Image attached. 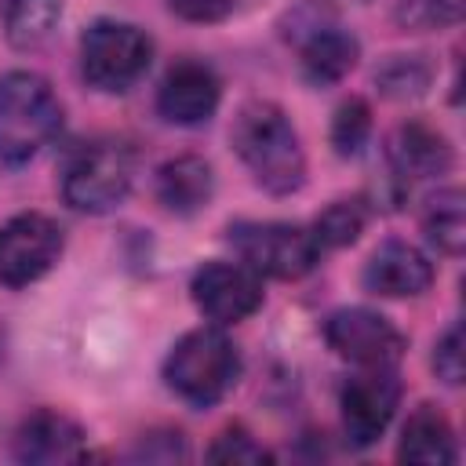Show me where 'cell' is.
<instances>
[{
	"mask_svg": "<svg viewBox=\"0 0 466 466\" xmlns=\"http://www.w3.org/2000/svg\"><path fill=\"white\" fill-rule=\"evenodd\" d=\"M229 142L251 178L273 193L288 197L306 182V157L288 113L273 102H248L229 131Z\"/></svg>",
	"mask_w": 466,
	"mask_h": 466,
	"instance_id": "1",
	"label": "cell"
},
{
	"mask_svg": "<svg viewBox=\"0 0 466 466\" xmlns=\"http://www.w3.org/2000/svg\"><path fill=\"white\" fill-rule=\"evenodd\" d=\"M62 127V102L36 73L0 76V164H29Z\"/></svg>",
	"mask_w": 466,
	"mask_h": 466,
	"instance_id": "2",
	"label": "cell"
},
{
	"mask_svg": "<svg viewBox=\"0 0 466 466\" xmlns=\"http://www.w3.org/2000/svg\"><path fill=\"white\" fill-rule=\"evenodd\" d=\"M240 375L237 346L218 328H193L186 331L167 360H164V382L171 393H178L186 404L208 408L222 400Z\"/></svg>",
	"mask_w": 466,
	"mask_h": 466,
	"instance_id": "3",
	"label": "cell"
},
{
	"mask_svg": "<svg viewBox=\"0 0 466 466\" xmlns=\"http://www.w3.org/2000/svg\"><path fill=\"white\" fill-rule=\"evenodd\" d=\"M135 182V153L120 138H95L80 146L62 175V197L69 208L102 215L116 208Z\"/></svg>",
	"mask_w": 466,
	"mask_h": 466,
	"instance_id": "4",
	"label": "cell"
},
{
	"mask_svg": "<svg viewBox=\"0 0 466 466\" xmlns=\"http://www.w3.org/2000/svg\"><path fill=\"white\" fill-rule=\"evenodd\" d=\"M226 240L248 269L277 280H299L320 258L313 233L295 222H233L226 229Z\"/></svg>",
	"mask_w": 466,
	"mask_h": 466,
	"instance_id": "5",
	"label": "cell"
},
{
	"mask_svg": "<svg viewBox=\"0 0 466 466\" xmlns=\"http://www.w3.org/2000/svg\"><path fill=\"white\" fill-rule=\"evenodd\" d=\"M153 58V40L127 22H95L80 40V69L98 91H127Z\"/></svg>",
	"mask_w": 466,
	"mask_h": 466,
	"instance_id": "6",
	"label": "cell"
},
{
	"mask_svg": "<svg viewBox=\"0 0 466 466\" xmlns=\"http://www.w3.org/2000/svg\"><path fill=\"white\" fill-rule=\"evenodd\" d=\"M62 255V229L40 211H22L0 226V284L25 288Z\"/></svg>",
	"mask_w": 466,
	"mask_h": 466,
	"instance_id": "7",
	"label": "cell"
},
{
	"mask_svg": "<svg viewBox=\"0 0 466 466\" xmlns=\"http://www.w3.org/2000/svg\"><path fill=\"white\" fill-rule=\"evenodd\" d=\"M328 346L360 368H393L404 357V335L375 309L350 306L324 320Z\"/></svg>",
	"mask_w": 466,
	"mask_h": 466,
	"instance_id": "8",
	"label": "cell"
},
{
	"mask_svg": "<svg viewBox=\"0 0 466 466\" xmlns=\"http://www.w3.org/2000/svg\"><path fill=\"white\" fill-rule=\"evenodd\" d=\"M397 400H400V382L393 368H364L360 375H353L339 397L346 441L353 448H371L386 433Z\"/></svg>",
	"mask_w": 466,
	"mask_h": 466,
	"instance_id": "9",
	"label": "cell"
},
{
	"mask_svg": "<svg viewBox=\"0 0 466 466\" xmlns=\"http://www.w3.org/2000/svg\"><path fill=\"white\" fill-rule=\"evenodd\" d=\"M189 291L197 309L215 324H237L262 306V280L240 262H204Z\"/></svg>",
	"mask_w": 466,
	"mask_h": 466,
	"instance_id": "10",
	"label": "cell"
},
{
	"mask_svg": "<svg viewBox=\"0 0 466 466\" xmlns=\"http://www.w3.org/2000/svg\"><path fill=\"white\" fill-rule=\"evenodd\" d=\"M218 76L211 66L204 62H178L167 69V76L160 80V91H157V109L164 120L171 124H182V127H193V124H204L215 109H218Z\"/></svg>",
	"mask_w": 466,
	"mask_h": 466,
	"instance_id": "11",
	"label": "cell"
},
{
	"mask_svg": "<svg viewBox=\"0 0 466 466\" xmlns=\"http://www.w3.org/2000/svg\"><path fill=\"white\" fill-rule=\"evenodd\" d=\"M84 430L51 408H40L25 415L15 430V459L33 462V466H51V462H76L84 459Z\"/></svg>",
	"mask_w": 466,
	"mask_h": 466,
	"instance_id": "12",
	"label": "cell"
},
{
	"mask_svg": "<svg viewBox=\"0 0 466 466\" xmlns=\"http://www.w3.org/2000/svg\"><path fill=\"white\" fill-rule=\"evenodd\" d=\"M433 284V266L426 255L404 240H386L371 251L364 266V288L382 299H411Z\"/></svg>",
	"mask_w": 466,
	"mask_h": 466,
	"instance_id": "13",
	"label": "cell"
},
{
	"mask_svg": "<svg viewBox=\"0 0 466 466\" xmlns=\"http://www.w3.org/2000/svg\"><path fill=\"white\" fill-rule=\"evenodd\" d=\"M386 157H390V167L400 182H422V178H437L451 167V146L441 131L411 120V124H400L393 135H390V146H386Z\"/></svg>",
	"mask_w": 466,
	"mask_h": 466,
	"instance_id": "14",
	"label": "cell"
},
{
	"mask_svg": "<svg viewBox=\"0 0 466 466\" xmlns=\"http://www.w3.org/2000/svg\"><path fill=\"white\" fill-rule=\"evenodd\" d=\"M215 193V175L204 157H175L157 171V197L175 215H197Z\"/></svg>",
	"mask_w": 466,
	"mask_h": 466,
	"instance_id": "15",
	"label": "cell"
},
{
	"mask_svg": "<svg viewBox=\"0 0 466 466\" xmlns=\"http://www.w3.org/2000/svg\"><path fill=\"white\" fill-rule=\"evenodd\" d=\"M397 459L422 462V466H448V462L459 459L455 433H451L448 419L433 404H419L408 415L404 433H400V444H397Z\"/></svg>",
	"mask_w": 466,
	"mask_h": 466,
	"instance_id": "16",
	"label": "cell"
},
{
	"mask_svg": "<svg viewBox=\"0 0 466 466\" xmlns=\"http://www.w3.org/2000/svg\"><path fill=\"white\" fill-rule=\"evenodd\" d=\"M360 58L353 33L339 25H317L302 44V73L309 84H339Z\"/></svg>",
	"mask_w": 466,
	"mask_h": 466,
	"instance_id": "17",
	"label": "cell"
},
{
	"mask_svg": "<svg viewBox=\"0 0 466 466\" xmlns=\"http://www.w3.org/2000/svg\"><path fill=\"white\" fill-rule=\"evenodd\" d=\"M58 15H62L58 0H7V7H4L7 40L22 51H33L51 40Z\"/></svg>",
	"mask_w": 466,
	"mask_h": 466,
	"instance_id": "18",
	"label": "cell"
},
{
	"mask_svg": "<svg viewBox=\"0 0 466 466\" xmlns=\"http://www.w3.org/2000/svg\"><path fill=\"white\" fill-rule=\"evenodd\" d=\"M422 233H426V240L437 251L462 255V244H466V208H462V193L459 189H441L437 197H430V204L422 211Z\"/></svg>",
	"mask_w": 466,
	"mask_h": 466,
	"instance_id": "19",
	"label": "cell"
},
{
	"mask_svg": "<svg viewBox=\"0 0 466 466\" xmlns=\"http://www.w3.org/2000/svg\"><path fill=\"white\" fill-rule=\"evenodd\" d=\"M364 222H368V215H364V208L357 200H335L317 215L309 233H313L320 251L324 248H350L364 233Z\"/></svg>",
	"mask_w": 466,
	"mask_h": 466,
	"instance_id": "20",
	"label": "cell"
},
{
	"mask_svg": "<svg viewBox=\"0 0 466 466\" xmlns=\"http://www.w3.org/2000/svg\"><path fill=\"white\" fill-rule=\"evenodd\" d=\"M433 80V66L422 55H393L375 73V84L390 98H419Z\"/></svg>",
	"mask_w": 466,
	"mask_h": 466,
	"instance_id": "21",
	"label": "cell"
},
{
	"mask_svg": "<svg viewBox=\"0 0 466 466\" xmlns=\"http://www.w3.org/2000/svg\"><path fill=\"white\" fill-rule=\"evenodd\" d=\"M371 135V109L368 102L360 98H350L335 109V120H331V146L339 157H357L364 149Z\"/></svg>",
	"mask_w": 466,
	"mask_h": 466,
	"instance_id": "22",
	"label": "cell"
},
{
	"mask_svg": "<svg viewBox=\"0 0 466 466\" xmlns=\"http://www.w3.org/2000/svg\"><path fill=\"white\" fill-rule=\"evenodd\" d=\"M208 459L211 462H269L273 455L248 433V430H226L215 437V444L208 448Z\"/></svg>",
	"mask_w": 466,
	"mask_h": 466,
	"instance_id": "23",
	"label": "cell"
},
{
	"mask_svg": "<svg viewBox=\"0 0 466 466\" xmlns=\"http://www.w3.org/2000/svg\"><path fill=\"white\" fill-rule=\"evenodd\" d=\"M459 0H400L397 18L411 29H430V25H448L459 18Z\"/></svg>",
	"mask_w": 466,
	"mask_h": 466,
	"instance_id": "24",
	"label": "cell"
},
{
	"mask_svg": "<svg viewBox=\"0 0 466 466\" xmlns=\"http://www.w3.org/2000/svg\"><path fill=\"white\" fill-rule=\"evenodd\" d=\"M433 371H437V379H444L448 386H459V382H462V328H459V324H451V328L437 339Z\"/></svg>",
	"mask_w": 466,
	"mask_h": 466,
	"instance_id": "25",
	"label": "cell"
},
{
	"mask_svg": "<svg viewBox=\"0 0 466 466\" xmlns=\"http://www.w3.org/2000/svg\"><path fill=\"white\" fill-rule=\"evenodd\" d=\"M167 7L186 22H222L237 0H167Z\"/></svg>",
	"mask_w": 466,
	"mask_h": 466,
	"instance_id": "26",
	"label": "cell"
}]
</instances>
